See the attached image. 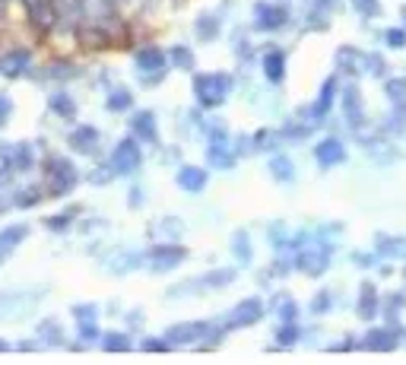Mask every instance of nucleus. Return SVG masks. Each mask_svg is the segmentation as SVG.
I'll return each mask as SVG.
<instances>
[{"instance_id":"obj_15","label":"nucleus","mask_w":406,"mask_h":365,"mask_svg":"<svg viewBox=\"0 0 406 365\" xmlns=\"http://www.w3.org/2000/svg\"><path fill=\"white\" fill-rule=\"evenodd\" d=\"M130 130H134L140 140H146V143L159 140V127H156V115L153 112H137L134 118H130Z\"/></svg>"},{"instance_id":"obj_37","label":"nucleus","mask_w":406,"mask_h":365,"mask_svg":"<svg viewBox=\"0 0 406 365\" xmlns=\"http://www.w3.org/2000/svg\"><path fill=\"white\" fill-rule=\"evenodd\" d=\"M76 216V207L74 210H64V213H57L54 219H45V226H48V229H67L70 226V219Z\"/></svg>"},{"instance_id":"obj_49","label":"nucleus","mask_w":406,"mask_h":365,"mask_svg":"<svg viewBox=\"0 0 406 365\" xmlns=\"http://www.w3.org/2000/svg\"><path fill=\"white\" fill-rule=\"evenodd\" d=\"M140 200H143V194H140V187H134V194H130V204H134V207H140Z\"/></svg>"},{"instance_id":"obj_48","label":"nucleus","mask_w":406,"mask_h":365,"mask_svg":"<svg viewBox=\"0 0 406 365\" xmlns=\"http://www.w3.org/2000/svg\"><path fill=\"white\" fill-rule=\"evenodd\" d=\"M111 175H115V172H95V175H93V185H105Z\"/></svg>"},{"instance_id":"obj_16","label":"nucleus","mask_w":406,"mask_h":365,"mask_svg":"<svg viewBox=\"0 0 406 365\" xmlns=\"http://www.w3.org/2000/svg\"><path fill=\"white\" fill-rule=\"evenodd\" d=\"M181 185V191L187 194H200L203 187H207V172H203L200 166H185L178 168V178H175Z\"/></svg>"},{"instance_id":"obj_4","label":"nucleus","mask_w":406,"mask_h":365,"mask_svg":"<svg viewBox=\"0 0 406 365\" xmlns=\"http://www.w3.org/2000/svg\"><path fill=\"white\" fill-rule=\"evenodd\" d=\"M140 166H143V153H140V146H137L134 137H127V140L117 143L115 153H111V172L115 175H134Z\"/></svg>"},{"instance_id":"obj_24","label":"nucleus","mask_w":406,"mask_h":365,"mask_svg":"<svg viewBox=\"0 0 406 365\" xmlns=\"http://www.w3.org/2000/svg\"><path fill=\"white\" fill-rule=\"evenodd\" d=\"M48 105H51V112H57V118H76V102L67 93H54Z\"/></svg>"},{"instance_id":"obj_10","label":"nucleus","mask_w":406,"mask_h":365,"mask_svg":"<svg viewBox=\"0 0 406 365\" xmlns=\"http://www.w3.org/2000/svg\"><path fill=\"white\" fill-rule=\"evenodd\" d=\"M254 13H257V25L267 32L283 29L289 23V6H283V4H257Z\"/></svg>"},{"instance_id":"obj_12","label":"nucleus","mask_w":406,"mask_h":365,"mask_svg":"<svg viewBox=\"0 0 406 365\" xmlns=\"http://www.w3.org/2000/svg\"><path fill=\"white\" fill-rule=\"evenodd\" d=\"M362 347L371 349V353H390V349L397 347V330H390V328L369 330V334H365V340H362Z\"/></svg>"},{"instance_id":"obj_33","label":"nucleus","mask_w":406,"mask_h":365,"mask_svg":"<svg viewBox=\"0 0 406 365\" xmlns=\"http://www.w3.org/2000/svg\"><path fill=\"white\" fill-rule=\"evenodd\" d=\"M19 238H25V226H13V229H6L4 236H0V248L10 251V248L19 245Z\"/></svg>"},{"instance_id":"obj_1","label":"nucleus","mask_w":406,"mask_h":365,"mask_svg":"<svg viewBox=\"0 0 406 365\" xmlns=\"http://www.w3.org/2000/svg\"><path fill=\"white\" fill-rule=\"evenodd\" d=\"M232 93V76L226 74H197L194 76V95L203 108H219Z\"/></svg>"},{"instance_id":"obj_3","label":"nucleus","mask_w":406,"mask_h":365,"mask_svg":"<svg viewBox=\"0 0 406 365\" xmlns=\"http://www.w3.org/2000/svg\"><path fill=\"white\" fill-rule=\"evenodd\" d=\"M296 267L305 277H320V273L330 267V245L324 242H308L296 257Z\"/></svg>"},{"instance_id":"obj_23","label":"nucleus","mask_w":406,"mask_h":365,"mask_svg":"<svg viewBox=\"0 0 406 365\" xmlns=\"http://www.w3.org/2000/svg\"><path fill=\"white\" fill-rule=\"evenodd\" d=\"M270 175H273L277 181H283V185L296 178V168H292V159H289V156H273V159H270Z\"/></svg>"},{"instance_id":"obj_43","label":"nucleus","mask_w":406,"mask_h":365,"mask_svg":"<svg viewBox=\"0 0 406 365\" xmlns=\"http://www.w3.org/2000/svg\"><path fill=\"white\" fill-rule=\"evenodd\" d=\"M277 130H257V140H254V149H270Z\"/></svg>"},{"instance_id":"obj_42","label":"nucleus","mask_w":406,"mask_h":365,"mask_svg":"<svg viewBox=\"0 0 406 365\" xmlns=\"http://www.w3.org/2000/svg\"><path fill=\"white\" fill-rule=\"evenodd\" d=\"M365 64H369V67H365V70H369V74H384V67H388V61H384V57H378V54H365Z\"/></svg>"},{"instance_id":"obj_40","label":"nucleus","mask_w":406,"mask_h":365,"mask_svg":"<svg viewBox=\"0 0 406 365\" xmlns=\"http://www.w3.org/2000/svg\"><path fill=\"white\" fill-rule=\"evenodd\" d=\"M352 6H356V13H362L365 19L378 16V0H352Z\"/></svg>"},{"instance_id":"obj_14","label":"nucleus","mask_w":406,"mask_h":365,"mask_svg":"<svg viewBox=\"0 0 406 365\" xmlns=\"http://www.w3.org/2000/svg\"><path fill=\"white\" fill-rule=\"evenodd\" d=\"M378 311H381V292L375 289V283H362V289H359V315L365 321H371Z\"/></svg>"},{"instance_id":"obj_36","label":"nucleus","mask_w":406,"mask_h":365,"mask_svg":"<svg viewBox=\"0 0 406 365\" xmlns=\"http://www.w3.org/2000/svg\"><path fill=\"white\" fill-rule=\"evenodd\" d=\"M235 279V270H216V273H207L203 277V286H226Z\"/></svg>"},{"instance_id":"obj_38","label":"nucleus","mask_w":406,"mask_h":365,"mask_svg":"<svg viewBox=\"0 0 406 365\" xmlns=\"http://www.w3.org/2000/svg\"><path fill=\"white\" fill-rule=\"evenodd\" d=\"M330 305H333V296H330V289H324V292H318V296H314L311 311H314V315H324Z\"/></svg>"},{"instance_id":"obj_31","label":"nucleus","mask_w":406,"mask_h":365,"mask_svg":"<svg viewBox=\"0 0 406 365\" xmlns=\"http://www.w3.org/2000/svg\"><path fill=\"white\" fill-rule=\"evenodd\" d=\"M232 251H235V257H238L241 264H248V260H251V242H248V232H235Z\"/></svg>"},{"instance_id":"obj_29","label":"nucleus","mask_w":406,"mask_h":365,"mask_svg":"<svg viewBox=\"0 0 406 365\" xmlns=\"http://www.w3.org/2000/svg\"><path fill=\"white\" fill-rule=\"evenodd\" d=\"M168 57H172L175 67H181V70H191L194 67V51L187 48V45H175V48L168 51Z\"/></svg>"},{"instance_id":"obj_32","label":"nucleus","mask_w":406,"mask_h":365,"mask_svg":"<svg viewBox=\"0 0 406 365\" xmlns=\"http://www.w3.org/2000/svg\"><path fill=\"white\" fill-rule=\"evenodd\" d=\"M388 99L394 102V105H400V102H406V80L403 76H394V80H388Z\"/></svg>"},{"instance_id":"obj_22","label":"nucleus","mask_w":406,"mask_h":365,"mask_svg":"<svg viewBox=\"0 0 406 365\" xmlns=\"http://www.w3.org/2000/svg\"><path fill=\"white\" fill-rule=\"evenodd\" d=\"M264 74H267V80H270V83H283L286 80V54H283V51H267Z\"/></svg>"},{"instance_id":"obj_35","label":"nucleus","mask_w":406,"mask_h":365,"mask_svg":"<svg viewBox=\"0 0 406 365\" xmlns=\"http://www.w3.org/2000/svg\"><path fill=\"white\" fill-rule=\"evenodd\" d=\"M277 340H279V347H292V343L298 340V328H296V321H286V328H283V330H277Z\"/></svg>"},{"instance_id":"obj_25","label":"nucleus","mask_w":406,"mask_h":365,"mask_svg":"<svg viewBox=\"0 0 406 365\" xmlns=\"http://www.w3.org/2000/svg\"><path fill=\"white\" fill-rule=\"evenodd\" d=\"M194 29H197V35L203 38V42H213V38L219 35V19H216L213 13H203V16H197Z\"/></svg>"},{"instance_id":"obj_18","label":"nucleus","mask_w":406,"mask_h":365,"mask_svg":"<svg viewBox=\"0 0 406 365\" xmlns=\"http://www.w3.org/2000/svg\"><path fill=\"white\" fill-rule=\"evenodd\" d=\"M362 64H365V54H362V51H356L352 45H343V48L337 51V67L343 70V74H352V76L365 74Z\"/></svg>"},{"instance_id":"obj_51","label":"nucleus","mask_w":406,"mask_h":365,"mask_svg":"<svg viewBox=\"0 0 406 365\" xmlns=\"http://www.w3.org/2000/svg\"><path fill=\"white\" fill-rule=\"evenodd\" d=\"M0 349H6V343H4V340H0Z\"/></svg>"},{"instance_id":"obj_13","label":"nucleus","mask_w":406,"mask_h":365,"mask_svg":"<svg viewBox=\"0 0 406 365\" xmlns=\"http://www.w3.org/2000/svg\"><path fill=\"white\" fill-rule=\"evenodd\" d=\"M70 146H74L80 156H93L95 149H99V130L89 127V124L76 127L74 134H70Z\"/></svg>"},{"instance_id":"obj_8","label":"nucleus","mask_w":406,"mask_h":365,"mask_svg":"<svg viewBox=\"0 0 406 365\" xmlns=\"http://www.w3.org/2000/svg\"><path fill=\"white\" fill-rule=\"evenodd\" d=\"M209 166L216 168H232L235 166V153L228 146V137L222 130H213L209 134Z\"/></svg>"},{"instance_id":"obj_45","label":"nucleus","mask_w":406,"mask_h":365,"mask_svg":"<svg viewBox=\"0 0 406 365\" xmlns=\"http://www.w3.org/2000/svg\"><path fill=\"white\" fill-rule=\"evenodd\" d=\"M296 315H298V305L296 302H283V305H279V318H283V324L286 321H296Z\"/></svg>"},{"instance_id":"obj_46","label":"nucleus","mask_w":406,"mask_h":365,"mask_svg":"<svg viewBox=\"0 0 406 365\" xmlns=\"http://www.w3.org/2000/svg\"><path fill=\"white\" fill-rule=\"evenodd\" d=\"M42 337H54V340L61 343V328H57V324H48V321H45V324H42Z\"/></svg>"},{"instance_id":"obj_52","label":"nucleus","mask_w":406,"mask_h":365,"mask_svg":"<svg viewBox=\"0 0 406 365\" xmlns=\"http://www.w3.org/2000/svg\"><path fill=\"white\" fill-rule=\"evenodd\" d=\"M403 279H406V270H403Z\"/></svg>"},{"instance_id":"obj_6","label":"nucleus","mask_w":406,"mask_h":365,"mask_svg":"<svg viewBox=\"0 0 406 365\" xmlns=\"http://www.w3.org/2000/svg\"><path fill=\"white\" fill-rule=\"evenodd\" d=\"M260 318H264V302H260V299H245V302H238V305L232 308V315H228L226 328H228V330L251 328V324H257Z\"/></svg>"},{"instance_id":"obj_20","label":"nucleus","mask_w":406,"mask_h":365,"mask_svg":"<svg viewBox=\"0 0 406 365\" xmlns=\"http://www.w3.org/2000/svg\"><path fill=\"white\" fill-rule=\"evenodd\" d=\"M343 108H346V121L352 124V127H359V124L365 121V108H362V95H359L356 86H349L343 93Z\"/></svg>"},{"instance_id":"obj_44","label":"nucleus","mask_w":406,"mask_h":365,"mask_svg":"<svg viewBox=\"0 0 406 365\" xmlns=\"http://www.w3.org/2000/svg\"><path fill=\"white\" fill-rule=\"evenodd\" d=\"M38 200H42L38 187H29V194H19V197H16V204H19V207H35Z\"/></svg>"},{"instance_id":"obj_26","label":"nucleus","mask_w":406,"mask_h":365,"mask_svg":"<svg viewBox=\"0 0 406 365\" xmlns=\"http://www.w3.org/2000/svg\"><path fill=\"white\" fill-rule=\"evenodd\" d=\"M74 315H76V321L83 324V337H95L93 321H95V315H99V308H95V305H76Z\"/></svg>"},{"instance_id":"obj_5","label":"nucleus","mask_w":406,"mask_h":365,"mask_svg":"<svg viewBox=\"0 0 406 365\" xmlns=\"http://www.w3.org/2000/svg\"><path fill=\"white\" fill-rule=\"evenodd\" d=\"M185 257H187V251L181 245H156V248H149L146 264H149V270H156V273H168Z\"/></svg>"},{"instance_id":"obj_28","label":"nucleus","mask_w":406,"mask_h":365,"mask_svg":"<svg viewBox=\"0 0 406 365\" xmlns=\"http://www.w3.org/2000/svg\"><path fill=\"white\" fill-rule=\"evenodd\" d=\"M105 105H108V112H127V108L134 105V95H130L127 89H115V93L108 95V102H105Z\"/></svg>"},{"instance_id":"obj_41","label":"nucleus","mask_w":406,"mask_h":365,"mask_svg":"<svg viewBox=\"0 0 406 365\" xmlns=\"http://www.w3.org/2000/svg\"><path fill=\"white\" fill-rule=\"evenodd\" d=\"M384 38H388L390 48H406V29H388Z\"/></svg>"},{"instance_id":"obj_7","label":"nucleus","mask_w":406,"mask_h":365,"mask_svg":"<svg viewBox=\"0 0 406 365\" xmlns=\"http://www.w3.org/2000/svg\"><path fill=\"white\" fill-rule=\"evenodd\" d=\"M314 159H318V166H324V168L343 166V162H346L343 140H337V137H327V140H320L318 146H314Z\"/></svg>"},{"instance_id":"obj_11","label":"nucleus","mask_w":406,"mask_h":365,"mask_svg":"<svg viewBox=\"0 0 406 365\" xmlns=\"http://www.w3.org/2000/svg\"><path fill=\"white\" fill-rule=\"evenodd\" d=\"M25 10H29V19L35 29H51L54 25V0H23Z\"/></svg>"},{"instance_id":"obj_47","label":"nucleus","mask_w":406,"mask_h":365,"mask_svg":"<svg viewBox=\"0 0 406 365\" xmlns=\"http://www.w3.org/2000/svg\"><path fill=\"white\" fill-rule=\"evenodd\" d=\"M6 118H10V99L0 95V124H6Z\"/></svg>"},{"instance_id":"obj_30","label":"nucleus","mask_w":406,"mask_h":365,"mask_svg":"<svg viewBox=\"0 0 406 365\" xmlns=\"http://www.w3.org/2000/svg\"><path fill=\"white\" fill-rule=\"evenodd\" d=\"M32 162H35V156H32V146H16V149H13V162H10V166L16 168V172H25V168H32Z\"/></svg>"},{"instance_id":"obj_21","label":"nucleus","mask_w":406,"mask_h":365,"mask_svg":"<svg viewBox=\"0 0 406 365\" xmlns=\"http://www.w3.org/2000/svg\"><path fill=\"white\" fill-rule=\"evenodd\" d=\"M200 334H203V324H175L166 334V340L185 347V343H200Z\"/></svg>"},{"instance_id":"obj_17","label":"nucleus","mask_w":406,"mask_h":365,"mask_svg":"<svg viewBox=\"0 0 406 365\" xmlns=\"http://www.w3.org/2000/svg\"><path fill=\"white\" fill-rule=\"evenodd\" d=\"M333 99H337V76H327V80L320 83L318 102H314V105H311V115H314V121H320V118H324L327 112H330Z\"/></svg>"},{"instance_id":"obj_39","label":"nucleus","mask_w":406,"mask_h":365,"mask_svg":"<svg viewBox=\"0 0 406 365\" xmlns=\"http://www.w3.org/2000/svg\"><path fill=\"white\" fill-rule=\"evenodd\" d=\"M143 349H146V353H166V349H172V343L166 340V337H146V340H143Z\"/></svg>"},{"instance_id":"obj_50","label":"nucleus","mask_w":406,"mask_h":365,"mask_svg":"<svg viewBox=\"0 0 406 365\" xmlns=\"http://www.w3.org/2000/svg\"><path fill=\"white\" fill-rule=\"evenodd\" d=\"M403 29H406V6H403Z\"/></svg>"},{"instance_id":"obj_27","label":"nucleus","mask_w":406,"mask_h":365,"mask_svg":"<svg viewBox=\"0 0 406 365\" xmlns=\"http://www.w3.org/2000/svg\"><path fill=\"white\" fill-rule=\"evenodd\" d=\"M102 349H108V353H127L130 349V337L127 334H102Z\"/></svg>"},{"instance_id":"obj_19","label":"nucleus","mask_w":406,"mask_h":365,"mask_svg":"<svg viewBox=\"0 0 406 365\" xmlns=\"http://www.w3.org/2000/svg\"><path fill=\"white\" fill-rule=\"evenodd\" d=\"M137 67H140V74H162L166 70V54L159 48H143L137 51Z\"/></svg>"},{"instance_id":"obj_34","label":"nucleus","mask_w":406,"mask_h":365,"mask_svg":"<svg viewBox=\"0 0 406 365\" xmlns=\"http://www.w3.org/2000/svg\"><path fill=\"white\" fill-rule=\"evenodd\" d=\"M378 251H384V254H403V251H406V245L400 242V238L378 236Z\"/></svg>"},{"instance_id":"obj_2","label":"nucleus","mask_w":406,"mask_h":365,"mask_svg":"<svg viewBox=\"0 0 406 365\" xmlns=\"http://www.w3.org/2000/svg\"><path fill=\"white\" fill-rule=\"evenodd\" d=\"M45 172H48V194H54V197H64V194H70V187L76 185V166H70L67 159H61V156H54V159L45 162Z\"/></svg>"},{"instance_id":"obj_9","label":"nucleus","mask_w":406,"mask_h":365,"mask_svg":"<svg viewBox=\"0 0 406 365\" xmlns=\"http://www.w3.org/2000/svg\"><path fill=\"white\" fill-rule=\"evenodd\" d=\"M29 64H32V54L25 48H13L0 57V74L10 76V80H19V76L29 74Z\"/></svg>"}]
</instances>
